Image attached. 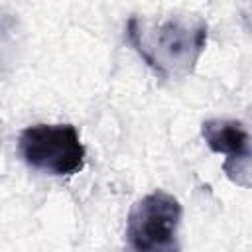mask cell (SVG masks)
I'll list each match as a JSON object with an SVG mask.
<instances>
[{
	"instance_id": "cell-3",
	"label": "cell",
	"mask_w": 252,
	"mask_h": 252,
	"mask_svg": "<svg viewBox=\"0 0 252 252\" xmlns=\"http://www.w3.org/2000/svg\"><path fill=\"white\" fill-rule=\"evenodd\" d=\"M24 161L51 175H73L85 167L87 150L73 124H33L20 132Z\"/></svg>"
},
{
	"instance_id": "cell-1",
	"label": "cell",
	"mask_w": 252,
	"mask_h": 252,
	"mask_svg": "<svg viewBox=\"0 0 252 252\" xmlns=\"http://www.w3.org/2000/svg\"><path fill=\"white\" fill-rule=\"evenodd\" d=\"M207 22L199 16H169L165 20L132 16L126 24V37L159 77L183 79L195 69L207 45Z\"/></svg>"
},
{
	"instance_id": "cell-2",
	"label": "cell",
	"mask_w": 252,
	"mask_h": 252,
	"mask_svg": "<svg viewBox=\"0 0 252 252\" xmlns=\"http://www.w3.org/2000/svg\"><path fill=\"white\" fill-rule=\"evenodd\" d=\"M181 203L163 189H156L134 203L126 240L132 252H181Z\"/></svg>"
},
{
	"instance_id": "cell-4",
	"label": "cell",
	"mask_w": 252,
	"mask_h": 252,
	"mask_svg": "<svg viewBox=\"0 0 252 252\" xmlns=\"http://www.w3.org/2000/svg\"><path fill=\"white\" fill-rule=\"evenodd\" d=\"M201 136L211 152L222 154V169L236 185H250V134L238 120L211 118L201 124Z\"/></svg>"
}]
</instances>
